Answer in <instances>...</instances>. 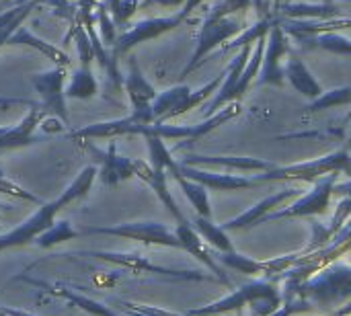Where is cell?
Masks as SVG:
<instances>
[{"label": "cell", "instance_id": "21", "mask_svg": "<svg viewBox=\"0 0 351 316\" xmlns=\"http://www.w3.org/2000/svg\"><path fill=\"white\" fill-rule=\"evenodd\" d=\"M195 228H197V230H199V234H202L206 241H210L216 249H220V251H232V245H230L228 236L224 234L226 230H224V228L214 226L208 218L197 216V220H195Z\"/></svg>", "mask_w": 351, "mask_h": 316}, {"label": "cell", "instance_id": "8", "mask_svg": "<svg viewBox=\"0 0 351 316\" xmlns=\"http://www.w3.org/2000/svg\"><path fill=\"white\" fill-rule=\"evenodd\" d=\"M86 232H107V234L138 239V241H144V243H158V245H169V247H181L177 234H171L162 224H130V226H119V228H90Z\"/></svg>", "mask_w": 351, "mask_h": 316}, {"label": "cell", "instance_id": "15", "mask_svg": "<svg viewBox=\"0 0 351 316\" xmlns=\"http://www.w3.org/2000/svg\"><path fill=\"white\" fill-rule=\"evenodd\" d=\"M35 8H37V4L25 2V4H12L10 8L0 12V49L8 45V39L12 37V33L27 21V16Z\"/></svg>", "mask_w": 351, "mask_h": 316}, {"label": "cell", "instance_id": "27", "mask_svg": "<svg viewBox=\"0 0 351 316\" xmlns=\"http://www.w3.org/2000/svg\"><path fill=\"white\" fill-rule=\"evenodd\" d=\"M333 193H341V195H351V181L343 183V185H335Z\"/></svg>", "mask_w": 351, "mask_h": 316}, {"label": "cell", "instance_id": "1", "mask_svg": "<svg viewBox=\"0 0 351 316\" xmlns=\"http://www.w3.org/2000/svg\"><path fill=\"white\" fill-rule=\"evenodd\" d=\"M187 19V14L183 10L171 14V16H156V19H144V21H138L136 25H132L130 29H123L115 41V45L111 47V51L121 58L125 53H130L136 45L140 43H146L150 39H156L173 29H177L183 21Z\"/></svg>", "mask_w": 351, "mask_h": 316}, {"label": "cell", "instance_id": "2", "mask_svg": "<svg viewBox=\"0 0 351 316\" xmlns=\"http://www.w3.org/2000/svg\"><path fill=\"white\" fill-rule=\"evenodd\" d=\"M68 68L62 66H53L49 70L31 74V86L35 88V93L41 99V107L45 109V113H53L56 117H60L64 121V125H68V111H66V72Z\"/></svg>", "mask_w": 351, "mask_h": 316}, {"label": "cell", "instance_id": "13", "mask_svg": "<svg viewBox=\"0 0 351 316\" xmlns=\"http://www.w3.org/2000/svg\"><path fill=\"white\" fill-rule=\"evenodd\" d=\"M284 74L286 78L290 80V84L302 93L304 97H311V99H319L323 95V86L319 84V80L311 74V70L306 68V64L296 58V56H290L286 68H284Z\"/></svg>", "mask_w": 351, "mask_h": 316}, {"label": "cell", "instance_id": "10", "mask_svg": "<svg viewBox=\"0 0 351 316\" xmlns=\"http://www.w3.org/2000/svg\"><path fill=\"white\" fill-rule=\"evenodd\" d=\"M8 45H23V47H31V49H35L37 53H41L43 58L51 60V62H53V66L70 68V64H72L70 56H68L64 49H60V47H56V45H51V43L43 41L41 37H37L35 33H31V31H29L27 27H23V25L12 33V37L8 39Z\"/></svg>", "mask_w": 351, "mask_h": 316}, {"label": "cell", "instance_id": "12", "mask_svg": "<svg viewBox=\"0 0 351 316\" xmlns=\"http://www.w3.org/2000/svg\"><path fill=\"white\" fill-rule=\"evenodd\" d=\"M298 193H300L298 189H286V191H280V193H276V195H269L267 199H263V202L257 204L255 208L247 210V212L241 214L239 218L226 222L222 228H224V230H232V228H245V226H253V224H257V222H263V218L269 216V212H271L274 208H280L286 199L296 197Z\"/></svg>", "mask_w": 351, "mask_h": 316}, {"label": "cell", "instance_id": "19", "mask_svg": "<svg viewBox=\"0 0 351 316\" xmlns=\"http://www.w3.org/2000/svg\"><path fill=\"white\" fill-rule=\"evenodd\" d=\"M274 25H276V21H271V19L259 21L257 25H253V27L245 29L241 35H237L230 43H226V45L222 47V51H230V49H241V47H245V45H253V41H259L261 37H267V33L271 31Z\"/></svg>", "mask_w": 351, "mask_h": 316}, {"label": "cell", "instance_id": "5", "mask_svg": "<svg viewBox=\"0 0 351 316\" xmlns=\"http://www.w3.org/2000/svg\"><path fill=\"white\" fill-rule=\"evenodd\" d=\"M288 51H290V45H288L286 31L282 29V25L276 23L269 31L267 49L263 53V64H261V72H259L261 84H276V86L284 84L286 74H284V68L280 66V58L286 56Z\"/></svg>", "mask_w": 351, "mask_h": 316}, {"label": "cell", "instance_id": "4", "mask_svg": "<svg viewBox=\"0 0 351 316\" xmlns=\"http://www.w3.org/2000/svg\"><path fill=\"white\" fill-rule=\"evenodd\" d=\"M123 88L128 93V99L132 103V117L134 121L142 123V125H150L154 123V115H152V101L156 99V90L154 86L146 80L138 60L134 56H130V70L123 76Z\"/></svg>", "mask_w": 351, "mask_h": 316}, {"label": "cell", "instance_id": "7", "mask_svg": "<svg viewBox=\"0 0 351 316\" xmlns=\"http://www.w3.org/2000/svg\"><path fill=\"white\" fill-rule=\"evenodd\" d=\"M251 51H253L251 45L241 47V51L237 53V58L232 60V64L226 68V78H224L222 88L218 90V95H216V97L210 101V105L206 107V119L212 117V115H216V113L220 111V107H224L226 103L237 101V84H239L241 74H243V70H245L249 58H251Z\"/></svg>", "mask_w": 351, "mask_h": 316}, {"label": "cell", "instance_id": "20", "mask_svg": "<svg viewBox=\"0 0 351 316\" xmlns=\"http://www.w3.org/2000/svg\"><path fill=\"white\" fill-rule=\"evenodd\" d=\"M95 16H97V25H99V37L101 41L107 45V47H113L117 37H119V31H117V25L109 12V6L107 2H97V8H95Z\"/></svg>", "mask_w": 351, "mask_h": 316}, {"label": "cell", "instance_id": "14", "mask_svg": "<svg viewBox=\"0 0 351 316\" xmlns=\"http://www.w3.org/2000/svg\"><path fill=\"white\" fill-rule=\"evenodd\" d=\"M177 239H179V243H181V247L183 249H187L191 255H195L199 261H206V265L220 278V282L222 284H226V286H230V282H228V278L218 269V265L212 261V257L202 249V241H199V236L195 234V230L189 226V222H181L179 224V228H177Z\"/></svg>", "mask_w": 351, "mask_h": 316}, {"label": "cell", "instance_id": "28", "mask_svg": "<svg viewBox=\"0 0 351 316\" xmlns=\"http://www.w3.org/2000/svg\"><path fill=\"white\" fill-rule=\"evenodd\" d=\"M253 4H255L257 8H261V10H263V0H253Z\"/></svg>", "mask_w": 351, "mask_h": 316}, {"label": "cell", "instance_id": "25", "mask_svg": "<svg viewBox=\"0 0 351 316\" xmlns=\"http://www.w3.org/2000/svg\"><path fill=\"white\" fill-rule=\"evenodd\" d=\"M187 0H142L140 6L142 8H148V6H181L185 4Z\"/></svg>", "mask_w": 351, "mask_h": 316}, {"label": "cell", "instance_id": "9", "mask_svg": "<svg viewBox=\"0 0 351 316\" xmlns=\"http://www.w3.org/2000/svg\"><path fill=\"white\" fill-rule=\"evenodd\" d=\"M88 150L95 154V158L101 162V173L99 177L103 179V183L107 185H115L119 183L121 179H128L134 175V160L125 158V156H119L117 154V148H115V142L109 144V148L105 152L97 150L95 146L88 144Z\"/></svg>", "mask_w": 351, "mask_h": 316}, {"label": "cell", "instance_id": "18", "mask_svg": "<svg viewBox=\"0 0 351 316\" xmlns=\"http://www.w3.org/2000/svg\"><path fill=\"white\" fill-rule=\"evenodd\" d=\"M175 179H177V183L183 187V191H185V195L189 197V202L193 204V208L197 210V214L199 216H204V218H210V202H208V187H204L202 183H197V181H191V179H185L183 175H179V173H175L173 175Z\"/></svg>", "mask_w": 351, "mask_h": 316}, {"label": "cell", "instance_id": "22", "mask_svg": "<svg viewBox=\"0 0 351 316\" xmlns=\"http://www.w3.org/2000/svg\"><path fill=\"white\" fill-rule=\"evenodd\" d=\"M351 103V86H343V88H333L329 93H323L319 99H315L311 105H308V111H321V109H327V107H333V105H348Z\"/></svg>", "mask_w": 351, "mask_h": 316}, {"label": "cell", "instance_id": "23", "mask_svg": "<svg viewBox=\"0 0 351 316\" xmlns=\"http://www.w3.org/2000/svg\"><path fill=\"white\" fill-rule=\"evenodd\" d=\"M138 6H140V0H119V2H115V4L109 6V12H111V16L115 21L117 29L123 31L128 27V21L136 14Z\"/></svg>", "mask_w": 351, "mask_h": 316}, {"label": "cell", "instance_id": "24", "mask_svg": "<svg viewBox=\"0 0 351 316\" xmlns=\"http://www.w3.org/2000/svg\"><path fill=\"white\" fill-rule=\"evenodd\" d=\"M222 261L230 267H237L239 271L243 274H265V265L263 263H255L243 255H237V253H230V255H222Z\"/></svg>", "mask_w": 351, "mask_h": 316}, {"label": "cell", "instance_id": "29", "mask_svg": "<svg viewBox=\"0 0 351 316\" xmlns=\"http://www.w3.org/2000/svg\"><path fill=\"white\" fill-rule=\"evenodd\" d=\"M350 119H351V111H350V113H348V117H346V121H350Z\"/></svg>", "mask_w": 351, "mask_h": 316}, {"label": "cell", "instance_id": "6", "mask_svg": "<svg viewBox=\"0 0 351 316\" xmlns=\"http://www.w3.org/2000/svg\"><path fill=\"white\" fill-rule=\"evenodd\" d=\"M333 187H335V173L333 175H325L323 181H319L315 185V189L298 199L296 204H292L288 210H282L278 214H269L263 218L265 220H282V218H290V216H311V214H323L327 212V206H329V199L333 195Z\"/></svg>", "mask_w": 351, "mask_h": 316}, {"label": "cell", "instance_id": "16", "mask_svg": "<svg viewBox=\"0 0 351 316\" xmlns=\"http://www.w3.org/2000/svg\"><path fill=\"white\" fill-rule=\"evenodd\" d=\"M99 90V82L90 66H80L72 72L70 82L66 84V99H90Z\"/></svg>", "mask_w": 351, "mask_h": 316}, {"label": "cell", "instance_id": "30", "mask_svg": "<svg viewBox=\"0 0 351 316\" xmlns=\"http://www.w3.org/2000/svg\"><path fill=\"white\" fill-rule=\"evenodd\" d=\"M350 146H351V138H350Z\"/></svg>", "mask_w": 351, "mask_h": 316}, {"label": "cell", "instance_id": "3", "mask_svg": "<svg viewBox=\"0 0 351 316\" xmlns=\"http://www.w3.org/2000/svg\"><path fill=\"white\" fill-rule=\"evenodd\" d=\"M241 23L232 16H222V19H212V16H206L204 19V27H202V33L197 37V45H195V51L191 56V60L187 62V66L181 70V76L179 78H185L189 72H193L195 68L202 66V62L206 60V56L218 45V43H224L228 41L232 35H239L241 33Z\"/></svg>", "mask_w": 351, "mask_h": 316}, {"label": "cell", "instance_id": "26", "mask_svg": "<svg viewBox=\"0 0 351 316\" xmlns=\"http://www.w3.org/2000/svg\"><path fill=\"white\" fill-rule=\"evenodd\" d=\"M202 2H204V0H187V2L183 4V8H181V10H183V12H185V14L189 16V14H191V12L195 10V6H199Z\"/></svg>", "mask_w": 351, "mask_h": 316}, {"label": "cell", "instance_id": "11", "mask_svg": "<svg viewBox=\"0 0 351 316\" xmlns=\"http://www.w3.org/2000/svg\"><path fill=\"white\" fill-rule=\"evenodd\" d=\"M134 175H138L144 183H148V185L156 191V195H158V197L162 199V204L171 210V214L179 220V224H181V222H187V220L183 218V214L179 212L175 199H173L171 193H169V187H167V171H165V169H154L152 165H146V162H142V160H134Z\"/></svg>", "mask_w": 351, "mask_h": 316}, {"label": "cell", "instance_id": "17", "mask_svg": "<svg viewBox=\"0 0 351 316\" xmlns=\"http://www.w3.org/2000/svg\"><path fill=\"white\" fill-rule=\"evenodd\" d=\"M284 14L288 16H308V19H319V21H329L335 16H348L339 6L335 4H308V2H298V4H284L282 8Z\"/></svg>", "mask_w": 351, "mask_h": 316}]
</instances>
